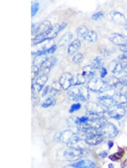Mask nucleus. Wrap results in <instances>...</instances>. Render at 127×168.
<instances>
[{
  "label": "nucleus",
  "mask_w": 127,
  "mask_h": 168,
  "mask_svg": "<svg viewBox=\"0 0 127 168\" xmlns=\"http://www.w3.org/2000/svg\"><path fill=\"white\" fill-rule=\"evenodd\" d=\"M67 97L73 101L87 102L89 99V92L87 87L75 86L68 89Z\"/></svg>",
  "instance_id": "1"
},
{
  "label": "nucleus",
  "mask_w": 127,
  "mask_h": 168,
  "mask_svg": "<svg viewBox=\"0 0 127 168\" xmlns=\"http://www.w3.org/2000/svg\"><path fill=\"white\" fill-rule=\"evenodd\" d=\"M61 31V24H55L54 26H52L51 28L47 31L37 35L36 36L33 40V43L34 45H37L45 41L46 40L54 39L56 37V36Z\"/></svg>",
  "instance_id": "2"
},
{
  "label": "nucleus",
  "mask_w": 127,
  "mask_h": 168,
  "mask_svg": "<svg viewBox=\"0 0 127 168\" xmlns=\"http://www.w3.org/2000/svg\"><path fill=\"white\" fill-rule=\"evenodd\" d=\"M87 87L92 92L101 94L111 89L107 84L106 81L102 79L101 78L97 77L91 78L87 83Z\"/></svg>",
  "instance_id": "3"
},
{
  "label": "nucleus",
  "mask_w": 127,
  "mask_h": 168,
  "mask_svg": "<svg viewBox=\"0 0 127 168\" xmlns=\"http://www.w3.org/2000/svg\"><path fill=\"white\" fill-rule=\"evenodd\" d=\"M87 151H83L80 149L71 148L66 149L63 154L64 159L69 162H75L80 160L85 156Z\"/></svg>",
  "instance_id": "4"
},
{
  "label": "nucleus",
  "mask_w": 127,
  "mask_h": 168,
  "mask_svg": "<svg viewBox=\"0 0 127 168\" xmlns=\"http://www.w3.org/2000/svg\"><path fill=\"white\" fill-rule=\"evenodd\" d=\"M85 110L89 115L93 116H103L107 111V109L100 103L93 101L87 103L85 106Z\"/></svg>",
  "instance_id": "5"
},
{
  "label": "nucleus",
  "mask_w": 127,
  "mask_h": 168,
  "mask_svg": "<svg viewBox=\"0 0 127 168\" xmlns=\"http://www.w3.org/2000/svg\"><path fill=\"white\" fill-rule=\"evenodd\" d=\"M104 138H114L118 135L119 130L115 125L111 122H107L101 128L98 130Z\"/></svg>",
  "instance_id": "6"
},
{
  "label": "nucleus",
  "mask_w": 127,
  "mask_h": 168,
  "mask_svg": "<svg viewBox=\"0 0 127 168\" xmlns=\"http://www.w3.org/2000/svg\"><path fill=\"white\" fill-rule=\"evenodd\" d=\"M107 122V119L103 116L89 115L87 123L93 129L98 131Z\"/></svg>",
  "instance_id": "7"
},
{
  "label": "nucleus",
  "mask_w": 127,
  "mask_h": 168,
  "mask_svg": "<svg viewBox=\"0 0 127 168\" xmlns=\"http://www.w3.org/2000/svg\"><path fill=\"white\" fill-rule=\"evenodd\" d=\"M106 113L110 118L119 120L125 116L126 111L123 108L115 104V105L107 109Z\"/></svg>",
  "instance_id": "8"
},
{
  "label": "nucleus",
  "mask_w": 127,
  "mask_h": 168,
  "mask_svg": "<svg viewBox=\"0 0 127 168\" xmlns=\"http://www.w3.org/2000/svg\"><path fill=\"white\" fill-rule=\"evenodd\" d=\"M104 139V136L98 131L86 135L85 140L89 145L95 146L103 142Z\"/></svg>",
  "instance_id": "9"
},
{
  "label": "nucleus",
  "mask_w": 127,
  "mask_h": 168,
  "mask_svg": "<svg viewBox=\"0 0 127 168\" xmlns=\"http://www.w3.org/2000/svg\"><path fill=\"white\" fill-rule=\"evenodd\" d=\"M59 82L63 90H68L73 84V75L70 73H65L61 75L59 78Z\"/></svg>",
  "instance_id": "10"
},
{
  "label": "nucleus",
  "mask_w": 127,
  "mask_h": 168,
  "mask_svg": "<svg viewBox=\"0 0 127 168\" xmlns=\"http://www.w3.org/2000/svg\"><path fill=\"white\" fill-rule=\"evenodd\" d=\"M48 80V77L46 74H43L37 78L35 82L32 84V90L36 92H40L44 88Z\"/></svg>",
  "instance_id": "11"
},
{
  "label": "nucleus",
  "mask_w": 127,
  "mask_h": 168,
  "mask_svg": "<svg viewBox=\"0 0 127 168\" xmlns=\"http://www.w3.org/2000/svg\"><path fill=\"white\" fill-rule=\"evenodd\" d=\"M57 62L56 58L54 57H50L48 58L43 63L42 65L40 67V73H41L42 75L46 74L49 73L51 68L56 65Z\"/></svg>",
  "instance_id": "12"
},
{
  "label": "nucleus",
  "mask_w": 127,
  "mask_h": 168,
  "mask_svg": "<svg viewBox=\"0 0 127 168\" xmlns=\"http://www.w3.org/2000/svg\"><path fill=\"white\" fill-rule=\"evenodd\" d=\"M51 24L49 20H45L42 22L40 23L37 26H35L34 24H32V34H39L41 33H43L44 32L47 31L49 29L51 28Z\"/></svg>",
  "instance_id": "13"
},
{
  "label": "nucleus",
  "mask_w": 127,
  "mask_h": 168,
  "mask_svg": "<svg viewBox=\"0 0 127 168\" xmlns=\"http://www.w3.org/2000/svg\"><path fill=\"white\" fill-rule=\"evenodd\" d=\"M110 15L113 22L116 24L123 26L127 25V19L121 13L113 10L110 12Z\"/></svg>",
  "instance_id": "14"
},
{
  "label": "nucleus",
  "mask_w": 127,
  "mask_h": 168,
  "mask_svg": "<svg viewBox=\"0 0 127 168\" xmlns=\"http://www.w3.org/2000/svg\"><path fill=\"white\" fill-rule=\"evenodd\" d=\"M109 40L114 44L120 46L127 44V37L118 33H114L111 35Z\"/></svg>",
  "instance_id": "15"
},
{
  "label": "nucleus",
  "mask_w": 127,
  "mask_h": 168,
  "mask_svg": "<svg viewBox=\"0 0 127 168\" xmlns=\"http://www.w3.org/2000/svg\"><path fill=\"white\" fill-rule=\"evenodd\" d=\"M113 99L116 104L121 106L127 111V97L125 94L121 93H116L113 96Z\"/></svg>",
  "instance_id": "16"
},
{
  "label": "nucleus",
  "mask_w": 127,
  "mask_h": 168,
  "mask_svg": "<svg viewBox=\"0 0 127 168\" xmlns=\"http://www.w3.org/2000/svg\"><path fill=\"white\" fill-rule=\"evenodd\" d=\"M108 68L113 74L116 75H120L124 71L122 65L119 61L116 60H113L110 62L108 64Z\"/></svg>",
  "instance_id": "17"
},
{
  "label": "nucleus",
  "mask_w": 127,
  "mask_h": 168,
  "mask_svg": "<svg viewBox=\"0 0 127 168\" xmlns=\"http://www.w3.org/2000/svg\"><path fill=\"white\" fill-rule=\"evenodd\" d=\"M97 99L99 103L103 106L104 108L107 109H107L109 108L111 106L115 104V101L114 100L113 96L108 95L99 96L98 97Z\"/></svg>",
  "instance_id": "18"
},
{
  "label": "nucleus",
  "mask_w": 127,
  "mask_h": 168,
  "mask_svg": "<svg viewBox=\"0 0 127 168\" xmlns=\"http://www.w3.org/2000/svg\"><path fill=\"white\" fill-rule=\"evenodd\" d=\"M73 168H93L96 166V164L89 160H82L78 162L73 163L70 165Z\"/></svg>",
  "instance_id": "19"
},
{
  "label": "nucleus",
  "mask_w": 127,
  "mask_h": 168,
  "mask_svg": "<svg viewBox=\"0 0 127 168\" xmlns=\"http://www.w3.org/2000/svg\"><path fill=\"white\" fill-rule=\"evenodd\" d=\"M82 44L79 40H75L71 43L68 47L67 53L69 55H73L81 48Z\"/></svg>",
  "instance_id": "20"
},
{
  "label": "nucleus",
  "mask_w": 127,
  "mask_h": 168,
  "mask_svg": "<svg viewBox=\"0 0 127 168\" xmlns=\"http://www.w3.org/2000/svg\"><path fill=\"white\" fill-rule=\"evenodd\" d=\"M75 134V133H74L73 131L70 130H66L63 131L62 133H61L60 142L67 144Z\"/></svg>",
  "instance_id": "21"
},
{
  "label": "nucleus",
  "mask_w": 127,
  "mask_h": 168,
  "mask_svg": "<svg viewBox=\"0 0 127 168\" xmlns=\"http://www.w3.org/2000/svg\"><path fill=\"white\" fill-rule=\"evenodd\" d=\"M72 37H73L72 33L71 32H67L62 36V37L59 40L58 46H66L70 41L71 40H72Z\"/></svg>",
  "instance_id": "22"
},
{
  "label": "nucleus",
  "mask_w": 127,
  "mask_h": 168,
  "mask_svg": "<svg viewBox=\"0 0 127 168\" xmlns=\"http://www.w3.org/2000/svg\"><path fill=\"white\" fill-rule=\"evenodd\" d=\"M95 70L92 65L85 66L82 69V74L87 78H92L95 75Z\"/></svg>",
  "instance_id": "23"
},
{
  "label": "nucleus",
  "mask_w": 127,
  "mask_h": 168,
  "mask_svg": "<svg viewBox=\"0 0 127 168\" xmlns=\"http://www.w3.org/2000/svg\"><path fill=\"white\" fill-rule=\"evenodd\" d=\"M107 84L111 89H115L118 87L119 84H121L120 82V80L115 76H111L108 77L106 79Z\"/></svg>",
  "instance_id": "24"
},
{
  "label": "nucleus",
  "mask_w": 127,
  "mask_h": 168,
  "mask_svg": "<svg viewBox=\"0 0 127 168\" xmlns=\"http://www.w3.org/2000/svg\"><path fill=\"white\" fill-rule=\"evenodd\" d=\"M62 89V86L61 85V84L59 83V82L54 81L52 83L51 85L49 92H50V94L52 96H55L59 91H61V90Z\"/></svg>",
  "instance_id": "25"
},
{
  "label": "nucleus",
  "mask_w": 127,
  "mask_h": 168,
  "mask_svg": "<svg viewBox=\"0 0 127 168\" xmlns=\"http://www.w3.org/2000/svg\"><path fill=\"white\" fill-rule=\"evenodd\" d=\"M84 39L87 42L89 43H94L97 40V34L94 31H89L87 34L85 36Z\"/></svg>",
  "instance_id": "26"
},
{
  "label": "nucleus",
  "mask_w": 127,
  "mask_h": 168,
  "mask_svg": "<svg viewBox=\"0 0 127 168\" xmlns=\"http://www.w3.org/2000/svg\"><path fill=\"white\" fill-rule=\"evenodd\" d=\"M104 61L101 57H96L93 59L92 65L96 70H100L103 67Z\"/></svg>",
  "instance_id": "27"
},
{
  "label": "nucleus",
  "mask_w": 127,
  "mask_h": 168,
  "mask_svg": "<svg viewBox=\"0 0 127 168\" xmlns=\"http://www.w3.org/2000/svg\"><path fill=\"white\" fill-rule=\"evenodd\" d=\"M47 58V54H38L37 55V57L34 58L33 63L34 65L37 66L40 68V67L42 65V63L45 62Z\"/></svg>",
  "instance_id": "28"
},
{
  "label": "nucleus",
  "mask_w": 127,
  "mask_h": 168,
  "mask_svg": "<svg viewBox=\"0 0 127 168\" xmlns=\"http://www.w3.org/2000/svg\"><path fill=\"white\" fill-rule=\"evenodd\" d=\"M56 100L53 96L47 97L44 101L42 103L41 106L43 108H48L49 107H52L56 105Z\"/></svg>",
  "instance_id": "29"
},
{
  "label": "nucleus",
  "mask_w": 127,
  "mask_h": 168,
  "mask_svg": "<svg viewBox=\"0 0 127 168\" xmlns=\"http://www.w3.org/2000/svg\"><path fill=\"white\" fill-rule=\"evenodd\" d=\"M88 32H89V30L86 26H80L77 30V35L79 37L84 39Z\"/></svg>",
  "instance_id": "30"
},
{
  "label": "nucleus",
  "mask_w": 127,
  "mask_h": 168,
  "mask_svg": "<svg viewBox=\"0 0 127 168\" xmlns=\"http://www.w3.org/2000/svg\"><path fill=\"white\" fill-rule=\"evenodd\" d=\"M86 82V78L82 74H77L76 76V82L74 86H81Z\"/></svg>",
  "instance_id": "31"
},
{
  "label": "nucleus",
  "mask_w": 127,
  "mask_h": 168,
  "mask_svg": "<svg viewBox=\"0 0 127 168\" xmlns=\"http://www.w3.org/2000/svg\"><path fill=\"white\" fill-rule=\"evenodd\" d=\"M84 57L83 54L79 53H77L74 56L72 61H73V62L75 63H80L84 61Z\"/></svg>",
  "instance_id": "32"
},
{
  "label": "nucleus",
  "mask_w": 127,
  "mask_h": 168,
  "mask_svg": "<svg viewBox=\"0 0 127 168\" xmlns=\"http://www.w3.org/2000/svg\"><path fill=\"white\" fill-rule=\"evenodd\" d=\"M39 73V67L34 65L32 66V81H33L37 77Z\"/></svg>",
  "instance_id": "33"
},
{
  "label": "nucleus",
  "mask_w": 127,
  "mask_h": 168,
  "mask_svg": "<svg viewBox=\"0 0 127 168\" xmlns=\"http://www.w3.org/2000/svg\"><path fill=\"white\" fill-rule=\"evenodd\" d=\"M88 121H89V117L84 116V117H77L76 118V120H75L74 123L78 125L82 123L87 122Z\"/></svg>",
  "instance_id": "34"
},
{
  "label": "nucleus",
  "mask_w": 127,
  "mask_h": 168,
  "mask_svg": "<svg viewBox=\"0 0 127 168\" xmlns=\"http://www.w3.org/2000/svg\"><path fill=\"white\" fill-rule=\"evenodd\" d=\"M82 107V106L80 103H75V104H72L71 106L70 109L69 110V113H72L75 111H79L80 108Z\"/></svg>",
  "instance_id": "35"
},
{
  "label": "nucleus",
  "mask_w": 127,
  "mask_h": 168,
  "mask_svg": "<svg viewBox=\"0 0 127 168\" xmlns=\"http://www.w3.org/2000/svg\"><path fill=\"white\" fill-rule=\"evenodd\" d=\"M40 4L39 3H34L31 8V16L32 17H34L36 14L37 13L39 9Z\"/></svg>",
  "instance_id": "36"
},
{
  "label": "nucleus",
  "mask_w": 127,
  "mask_h": 168,
  "mask_svg": "<svg viewBox=\"0 0 127 168\" xmlns=\"http://www.w3.org/2000/svg\"><path fill=\"white\" fill-rule=\"evenodd\" d=\"M104 13L103 12H99L95 13L92 16V19L94 20H97L101 19L104 17Z\"/></svg>",
  "instance_id": "37"
},
{
  "label": "nucleus",
  "mask_w": 127,
  "mask_h": 168,
  "mask_svg": "<svg viewBox=\"0 0 127 168\" xmlns=\"http://www.w3.org/2000/svg\"><path fill=\"white\" fill-rule=\"evenodd\" d=\"M120 82L121 83V84L124 85V86H127V74H125L124 75L121 76L120 78Z\"/></svg>",
  "instance_id": "38"
},
{
  "label": "nucleus",
  "mask_w": 127,
  "mask_h": 168,
  "mask_svg": "<svg viewBox=\"0 0 127 168\" xmlns=\"http://www.w3.org/2000/svg\"><path fill=\"white\" fill-rule=\"evenodd\" d=\"M101 73H100V75H101V78H104L105 77H106L107 74H108V71L106 68L103 67L101 69Z\"/></svg>",
  "instance_id": "39"
},
{
  "label": "nucleus",
  "mask_w": 127,
  "mask_h": 168,
  "mask_svg": "<svg viewBox=\"0 0 127 168\" xmlns=\"http://www.w3.org/2000/svg\"><path fill=\"white\" fill-rule=\"evenodd\" d=\"M49 90H50V87H49V86H46L45 89H44V90L42 91V97H45V96L48 94V92L49 91Z\"/></svg>",
  "instance_id": "40"
},
{
  "label": "nucleus",
  "mask_w": 127,
  "mask_h": 168,
  "mask_svg": "<svg viewBox=\"0 0 127 168\" xmlns=\"http://www.w3.org/2000/svg\"><path fill=\"white\" fill-rule=\"evenodd\" d=\"M107 155H108V153L106 151H102L99 154V156L102 159L106 158L107 156Z\"/></svg>",
  "instance_id": "41"
},
{
  "label": "nucleus",
  "mask_w": 127,
  "mask_h": 168,
  "mask_svg": "<svg viewBox=\"0 0 127 168\" xmlns=\"http://www.w3.org/2000/svg\"><path fill=\"white\" fill-rule=\"evenodd\" d=\"M60 137H61V133L57 132L54 136V139L56 141H60Z\"/></svg>",
  "instance_id": "42"
},
{
  "label": "nucleus",
  "mask_w": 127,
  "mask_h": 168,
  "mask_svg": "<svg viewBox=\"0 0 127 168\" xmlns=\"http://www.w3.org/2000/svg\"><path fill=\"white\" fill-rule=\"evenodd\" d=\"M120 50L121 51H123L125 53H127V44L123 45V46H120Z\"/></svg>",
  "instance_id": "43"
},
{
  "label": "nucleus",
  "mask_w": 127,
  "mask_h": 168,
  "mask_svg": "<svg viewBox=\"0 0 127 168\" xmlns=\"http://www.w3.org/2000/svg\"><path fill=\"white\" fill-rule=\"evenodd\" d=\"M123 35L124 36L127 37V25L125 26L123 30Z\"/></svg>",
  "instance_id": "44"
},
{
  "label": "nucleus",
  "mask_w": 127,
  "mask_h": 168,
  "mask_svg": "<svg viewBox=\"0 0 127 168\" xmlns=\"http://www.w3.org/2000/svg\"><path fill=\"white\" fill-rule=\"evenodd\" d=\"M67 26V23H63L61 24V31H62L63 29H65V27Z\"/></svg>",
  "instance_id": "45"
},
{
  "label": "nucleus",
  "mask_w": 127,
  "mask_h": 168,
  "mask_svg": "<svg viewBox=\"0 0 127 168\" xmlns=\"http://www.w3.org/2000/svg\"><path fill=\"white\" fill-rule=\"evenodd\" d=\"M108 147H109V148H110V149H111V147H113V145H114V143H113V142H111V141H110V142H108Z\"/></svg>",
  "instance_id": "46"
},
{
  "label": "nucleus",
  "mask_w": 127,
  "mask_h": 168,
  "mask_svg": "<svg viewBox=\"0 0 127 168\" xmlns=\"http://www.w3.org/2000/svg\"><path fill=\"white\" fill-rule=\"evenodd\" d=\"M108 167H109V168H114V166H113V165L112 164H110L108 165Z\"/></svg>",
  "instance_id": "47"
},
{
  "label": "nucleus",
  "mask_w": 127,
  "mask_h": 168,
  "mask_svg": "<svg viewBox=\"0 0 127 168\" xmlns=\"http://www.w3.org/2000/svg\"><path fill=\"white\" fill-rule=\"evenodd\" d=\"M125 95H126V96L127 97V90L126 91V92H125Z\"/></svg>",
  "instance_id": "48"
}]
</instances>
